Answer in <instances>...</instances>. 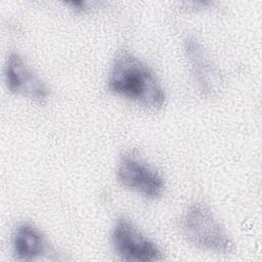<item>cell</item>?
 <instances>
[{
  "instance_id": "obj_1",
  "label": "cell",
  "mask_w": 262,
  "mask_h": 262,
  "mask_svg": "<svg viewBox=\"0 0 262 262\" xmlns=\"http://www.w3.org/2000/svg\"><path fill=\"white\" fill-rule=\"evenodd\" d=\"M106 85L112 93L147 108L158 110L166 102V92L155 72L127 49L116 53Z\"/></svg>"
},
{
  "instance_id": "obj_5",
  "label": "cell",
  "mask_w": 262,
  "mask_h": 262,
  "mask_svg": "<svg viewBox=\"0 0 262 262\" xmlns=\"http://www.w3.org/2000/svg\"><path fill=\"white\" fill-rule=\"evenodd\" d=\"M4 80L7 89L33 101L43 103L48 99L49 89L24 57L10 52L4 66Z\"/></svg>"
},
{
  "instance_id": "obj_8",
  "label": "cell",
  "mask_w": 262,
  "mask_h": 262,
  "mask_svg": "<svg viewBox=\"0 0 262 262\" xmlns=\"http://www.w3.org/2000/svg\"><path fill=\"white\" fill-rule=\"evenodd\" d=\"M68 5H71L73 7L74 10L76 11H84L86 8V2L84 1H72V2H68Z\"/></svg>"
},
{
  "instance_id": "obj_7",
  "label": "cell",
  "mask_w": 262,
  "mask_h": 262,
  "mask_svg": "<svg viewBox=\"0 0 262 262\" xmlns=\"http://www.w3.org/2000/svg\"><path fill=\"white\" fill-rule=\"evenodd\" d=\"M13 254L20 260H33L47 253L48 243L42 231L34 224L21 222L12 232Z\"/></svg>"
},
{
  "instance_id": "obj_4",
  "label": "cell",
  "mask_w": 262,
  "mask_h": 262,
  "mask_svg": "<svg viewBox=\"0 0 262 262\" xmlns=\"http://www.w3.org/2000/svg\"><path fill=\"white\" fill-rule=\"evenodd\" d=\"M117 177L121 185L147 199L160 198L165 190L162 175L133 152H126L121 157Z\"/></svg>"
},
{
  "instance_id": "obj_2",
  "label": "cell",
  "mask_w": 262,
  "mask_h": 262,
  "mask_svg": "<svg viewBox=\"0 0 262 262\" xmlns=\"http://www.w3.org/2000/svg\"><path fill=\"white\" fill-rule=\"evenodd\" d=\"M182 235L191 245L217 253H230L233 243L211 209L194 203L187 208L180 220Z\"/></svg>"
},
{
  "instance_id": "obj_3",
  "label": "cell",
  "mask_w": 262,
  "mask_h": 262,
  "mask_svg": "<svg viewBox=\"0 0 262 262\" xmlns=\"http://www.w3.org/2000/svg\"><path fill=\"white\" fill-rule=\"evenodd\" d=\"M111 241L115 253L123 260L156 261L163 259L160 248L124 217L116 220L112 228Z\"/></svg>"
},
{
  "instance_id": "obj_6",
  "label": "cell",
  "mask_w": 262,
  "mask_h": 262,
  "mask_svg": "<svg viewBox=\"0 0 262 262\" xmlns=\"http://www.w3.org/2000/svg\"><path fill=\"white\" fill-rule=\"evenodd\" d=\"M184 51L200 91L205 95L216 94L221 87V75L202 45L194 38H187Z\"/></svg>"
}]
</instances>
